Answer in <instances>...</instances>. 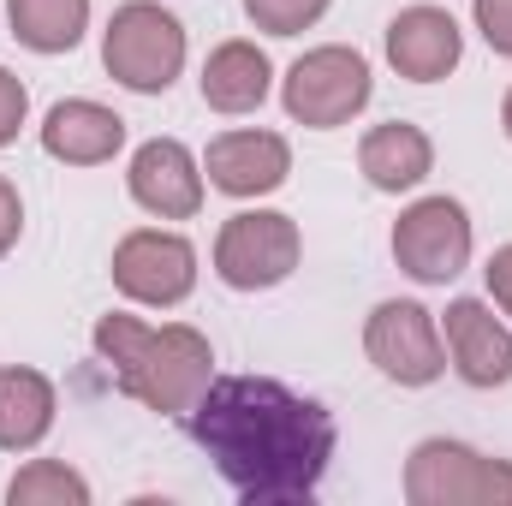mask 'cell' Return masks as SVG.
<instances>
[{"instance_id":"obj_14","label":"cell","mask_w":512,"mask_h":506,"mask_svg":"<svg viewBox=\"0 0 512 506\" xmlns=\"http://www.w3.org/2000/svg\"><path fill=\"white\" fill-rule=\"evenodd\" d=\"M42 149L66 167H102L126 149V120L90 96H66L42 120Z\"/></svg>"},{"instance_id":"obj_24","label":"cell","mask_w":512,"mask_h":506,"mask_svg":"<svg viewBox=\"0 0 512 506\" xmlns=\"http://www.w3.org/2000/svg\"><path fill=\"white\" fill-rule=\"evenodd\" d=\"M483 274H489V298L512 316V245H501V251L489 256V268H483Z\"/></svg>"},{"instance_id":"obj_17","label":"cell","mask_w":512,"mask_h":506,"mask_svg":"<svg viewBox=\"0 0 512 506\" xmlns=\"http://www.w3.org/2000/svg\"><path fill=\"white\" fill-rule=\"evenodd\" d=\"M54 411H60V399H54V381L42 370H24V364L0 370V447L6 453L42 447L54 429Z\"/></svg>"},{"instance_id":"obj_21","label":"cell","mask_w":512,"mask_h":506,"mask_svg":"<svg viewBox=\"0 0 512 506\" xmlns=\"http://www.w3.org/2000/svg\"><path fill=\"white\" fill-rule=\"evenodd\" d=\"M471 18H477V30H483V42L512 60V0H471Z\"/></svg>"},{"instance_id":"obj_15","label":"cell","mask_w":512,"mask_h":506,"mask_svg":"<svg viewBox=\"0 0 512 506\" xmlns=\"http://www.w3.org/2000/svg\"><path fill=\"white\" fill-rule=\"evenodd\" d=\"M358 173H364L376 191H387V197L417 191V185L435 173V143H429V131L411 126V120L370 126L364 143H358Z\"/></svg>"},{"instance_id":"obj_25","label":"cell","mask_w":512,"mask_h":506,"mask_svg":"<svg viewBox=\"0 0 512 506\" xmlns=\"http://www.w3.org/2000/svg\"><path fill=\"white\" fill-rule=\"evenodd\" d=\"M501 126H507V137H512V90H507V102H501Z\"/></svg>"},{"instance_id":"obj_8","label":"cell","mask_w":512,"mask_h":506,"mask_svg":"<svg viewBox=\"0 0 512 506\" xmlns=\"http://www.w3.org/2000/svg\"><path fill=\"white\" fill-rule=\"evenodd\" d=\"M114 286L126 292L131 304H149V310H173L197 292V245L185 233H167V227H137L114 245Z\"/></svg>"},{"instance_id":"obj_22","label":"cell","mask_w":512,"mask_h":506,"mask_svg":"<svg viewBox=\"0 0 512 506\" xmlns=\"http://www.w3.org/2000/svg\"><path fill=\"white\" fill-rule=\"evenodd\" d=\"M24 120H30V90H24V78H12V72L0 66V149L18 143Z\"/></svg>"},{"instance_id":"obj_12","label":"cell","mask_w":512,"mask_h":506,"mask_svg":"<svg viewBox=\"0 0 512 506\" xmlns=\"http://www.w3.org/2000/svg\"><path fill=\"white\" fill-rule=\"evenodd\" d=\"M203 167H209V185H215V191L251 203V197H268V191L286 185V173H292V143H286L280 131L239 126V131H221V137L209 143Z\"/></svg>"},{"instance_id":"obj_18","label":"cell","mask_w":512,"mask_h":506,"mask_svg":"<svg viewBox=\"0 0 512 506\" xmlns=\"http://www.w3.org/2000/svg\"><path fill=\"white\" fill-rule=\"evenodd\" d=\"M6 18L30 54H72L90 30V0H6Z\"/></svg>"},{"instance_id":"obj_7","label":"cell","mask_w":512,"mask_h":506,"mask_svg":"<svg viewBox=\"0 0 512 506\" xmlns=\"http://www.w3.org/2000/svg\"><path fill=\"white\" fill-rule=\"evenodd\" d=\"M393 262L417 286H447L471 262V215L459 197H417L393 221Z\"/></svg>"},{"instance_id":"obj_5","label":"cell","mask_w":512,"mask_h":506,"mask_svg":"<svg viewBox=\"0 0 512 506\" xmlns=\"http://www.w3.org/2000/svg\"><path fill=\"white\" fill-rule=\"evenodd\" d=\"M411 506H512V459H489L465 441H417L405 459Z\"/></svg>"},{"instance_id":"obj_11","label":"cell","mask_w":512,"mask_h":506,"mask_svg":"<svg viewBox=\"0 0 512 506\" xmlns=\"http://www.w3.org/2000/svg\"><path fill=\"white\" fill-rule=\"evenodd\" d=\"M465 60V30L447 6H405L387 24V66L411 84H441Z\"/></svg>"},{"instance_id":"obj_23","label":"cell","mask_w":512,"mask_h":506,"mask_svg":"<svg viewBox=\"0 0 512 506\" xmlns=\"http://www.w3.org/2000/svg\"><path fill=\"white\" fill-rule=\"evenodd\" d=\"M18 233H24V203H18V185L0 173V256L18 245Z\"/></svg>"},{"instance_id":"obj_10","label":"cell","mask_w":512,"mask_h":506,"mask_svg":"<svg viewBox=\"0 0 512 506\" xmlns=\"http://www.w3.org/2000/svg\"><path fill=\"white\" fill-rule=\"evenodd\" d=\"M126 185H131V203L149 209L155 221H191L203 209V167H197V155L179 137L137 143V155L126 167Z\"/></svg>"},{"instance_id":"obj_9","label":"cell","mask_w":512,"mask_h":506,"mask_svg":"<svg viewBox=\"0 0 512 506\" xmlns=\"http://www.w3.org/2000/svg\"><path fill=\"white\" fill-rule=\"evenodd\" d=\"M364 352L399 387H429V381H441V370H447V340H441L435 316L423 304H411V298H387V304L370 310Z\"/></svg>"},{"instance_id":"obj_19","label":"cell","mask_w":512,"mask_h":506,"mask_svg":"<svg viewBox=\"0 0 512 506\" xmlns=\"http://www.w3.org/2000/svg\"><path fill=\"white\" fill-rule=\"evenodd\" d=\"M6 501L12 506H90V483L72 465H60V459H30L6 483Z\"/></svg>"},{"instance_id":"obj_2","label":"cell","mask_w":512,"mask_h":506,"mask_svg":"<svg viewBox=\"0 0 512 506\" xmlns=\"http://www.w3.org/2000/svg\"><path fill=\"white\" fill-rule=\"evenodd\" d=\"M90 340H96V358L114 370V387L161 417H185L203 399V387L215 381V346L191 322L149 328L143 316L108 310V316H96Z\"/></svg>"},{"instance_id":"obj_6","label":"cell","mask_w":512,"mask_h":506,"mask_svg":"<svg viewBox=\"0 0 512 506\" xmlns=\"http://www.w3.org/2000/svg\"><path fill=\"white\" fill-rule=\"evenodd\" d=\"M298 256H304V233L280 209H239L215 233V274L233 292H268L292 280Z\"/></svg>"},{"instance_id":"obj_3","label":"cell","mask_w":512,"mask_h":506,"mask_svg":"<svg viewBox=\"0 0 512 506\" xmlns=\"http://www.w3.org/2000/svg\"><path fill=\"white\" fill-rule=\"evenodd\" d=\"M102 66L131 96H167L173 78L185 72V24L155 0L114 6V18L102 30Z\"/></svg>"},{"instance_id":"obj_13","label":"cell","mask_w":512,"mask_h":506,"mask_svg":"<svg viewBox=\"0 0 512 506\" xmlns=\"http://www.w3.org/2000/svg\"><path fill=\"white\" fill-rule=\"evenodd\" d=\"M447 358L465 387H507L512 381V328L483 298L447 304Z\"/></svg>"},{"instance_id":"obj_16","label":"cell","mask_w":512,"mask_h":506,"mask_svg":"<svg viewBox=\"0 0 512 506\" xmlns=\"http://www.w3.org/2000/svg\"><path fill=\"white\" fill-rule=\"evenodd\" d=\"M268 84H274V66H268V54L245 42V36H233V42H221V48H209V60H203V78H197V90H203V102L215 108V114H256L262 102H268Z\"/></svg>"},{"instance_id":"obj_20","label":"cell","mask_w":512,"mask_h":506,"mask_svg":"<svg viewBox=\"0 0 512 506\" xmlns=\"http://www.w3.org/2000/svg\"><path fill=\"white\" fill-rule=\"evenodd\" d=\"M334 0H245V18L268 36H304Z\"/></svg>"},{"instance_id":"obj_4","label":"cell","mask_w":512,"mask_h":506,"mask_svg":"<svg viewBox=\"0 0 512 506\" xmlns=\"http://www.w3.org/2000/svg\"><path fill=\"white\" fill-rule=\"evenodd\" d=\"M376 96V78H370V60L346 42H328V48H310L286 66L280 78V102H286V120L310 131H334L346 120H358Z\"/></svg>"},{"instance_id":"obj_1","label":"cell","mask_w":512,"mask_h":506,"mask_svg":"<svg viewBox=\"0 0 512 506\" xmlns=\"http://www.w3.org/2000/svg\"><path fill=\"white\" fill-rule=\"evenodd\" d=\"M191 441L245 506L310 501L334 465V411L274 376H215L185 411Z\"/></svg>"}]
</instances>
